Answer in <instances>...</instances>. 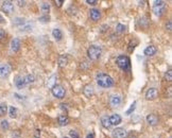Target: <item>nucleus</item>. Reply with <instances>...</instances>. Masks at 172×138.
<instances>
[{
  "label": "nucleus",
  "instance_id": "nucleus-34",
  "mask_svg": "<svg viewBox=\"0 0 172 138\" xmlns=\"http://www.w3.org/2000/svg\"><path fill=\"white\" fill-rule=\"evenodd\" d=\"M39 20H49V17L48 16H45V17H41Z\"/></svg>",
  "mask_w": 172,
  "mask_h": 138
},
{
  "label": "nucleus",
  "instance_id": "nucleus-19",
  "mask_svg": "<svg viewBox=\"0 0 172 138\" xmlns=\"http://www.w3.org/2000/svg\"><path fill=\"white\" fill-rule=\"evenodd\" d=\"M52 35H53V37L55 38L56 41H61L62 39V37H63V34H62V31L60 29H54L52 31Z\"/></svg>",
  "mask_w": 172,
  "mask_h": 138
},
{
  "label": "nucleus",
  "instance_id": "nucleus-2",
  "mask_svg": "<svg viewBox=\"0 0 172 138\" xmlns=\"http://www.w3.org/2000/svg\"><path fill=\"white\" fill-rule=\"evenodd\" d=\"M102 53V49L99 46H96V45H93L91 47L88 48L87 50V55L91 60H97L99 59L100 55Z\"/></svg>",
  "mask_w": 172,
  "mask_h": 138
},
{
  "label": "nucleus",
  "instance_id": "nucleus-13",
  "mask_svg": "<svg viewBox=\"0 0 172 138\" xmlns=\"http://www.w3.org/2000/svg\"><path fill=\"white\" fill-rule=\"evenodd\" d=\"M58 122L60 125L65 126L69 123V118H68L67 115H60L58 118Z\"/></svg>",
  "mask_w": 172,
  "mask_h": 138
},
{
  "label": "nucleus",
  "instance_id": "nucleus-20",
  "mask_svg": "<svg viewBox=\"0 0 172 138\" xmlns=\"http://www.w3.org/2000/svg\"><path fill=\"white\" fill-rule=\"evenodd\" d=\"M15 85H16V87H17V88L25 87V86H26V84H25L23 78H21V76H18L17 79H16V81H15Z\"/></svg>",
  "mask_w": 172,
  "mask_h": 138
},
{
  "label": "nucleus",
  "instance_id": "nucleus-32",
  "mask_svg": "<svg viewBox=\"0 0 172 138\" xmlns=\"http://www.w3.org/2000/svg\"><path fill=\"white\" fill-rule=\"evenodd\" d=\"M4 35H6V32H4V30H3V29H0V39L4 37Z\"/></svg>",
  "mask_w": 172,
  "mask_h": 138
},
{
  "label": "nucleus",
  "instance_id": "nucleus-27",
  "mask_svg": "<svg viewBox=\"0 0 172 138\" xmlns=\"http://www.w3.org/2000/svg\"><path fill=\"white\" fill-rule=\"evenodd\" d=\"M165 78L167 79V81H169V82H171V80H172V70H171V69L167 71L166 74H165Z\"/></svg>",
  "mask_w": 172,
  "mask_h": 138
},
{
  "label": "nucleus",
  "instance_id": "nucleus-18",
  "mask_svg": "<svg viewBox=\"0 0 172 138\" xmlns=\"http://www.w3.org/2000/svg\"><path fill=\"white\" fill-rule=\"evenodd\" d=\"M120 103H121V98L119 96H113L111 98V104L113 106H118L120 105Z\"/></svg>",
  "mask_w": 172,
  "mask_h": 138
},
{
  "label": "nucleus",
  "instance_id": "nucleus-31",
  "mask_svg": "<svg viewBox=\"0 0 172 138\" xmlns=\"http://www.w3.org/2000/svg\"><path fill=\"white\" fill-rule=\"evenodd\" d=\"M86 2L89 3L91 6H95V4H97V0H86Z\"/></svg>",
  "mask_w": 172,
  "mask_h": 138
},
{
  "label": "nucleus",
  "instance_id": "nucleus-28",
  "mask_svg": "<svg viewBox=\"0 0 172 138\" xmlns=\"http://www.w3.org/2000/svg\"><path fill=\"white\" fill-rule=\"evenodd\" d=\"M0 125H1V127H2L3 130H8L9 129V122L6 120H2L1 122H0Z\"/></svg>",
  "mask_w": 172,
  "mask_h": 138
},
{
  "label": "nucleus",
  "instance_id": "nucleus-38",
  "mask_svg": "<svg viewBox=\"0 0 172 138\" xmlns=\"http://www.w3.org/2000/svg\"><path fill=\"white\" fill-rule=\"evenodd\" d=\"M55 3H58V6H62V3H63V1H55Z\"/></svg>",
  "mask_w": 172,
  "mask_h": 138
},
{
  "label": "nucleus",
  "instance_id": "nucleus-23",
  "mask_svg": "<svg viewBox=\"0 0 172 138\" xmlns=\"http://www.w3.org/2000/svg\"><path fill=\"white\" fill-rule=\"evenodd\" d=\"M6 111H8V106H6V104H4V103L0 104V117L4 116V115L6 114Z\"/></svg>",
  "mask_w": 172,
  "mask_h": 138
},
{
  "label": "nucleus",
  "instance_id": "nucleus-35",
  "mask_svg": "<svg viewBox=\"0 0 172 138\" xmlns=\"http://www.w3.org/2000/svg\"><path fill=\"white\" fill-rule=\"evenodd\" d=\"M86 138H95V135H93V133H91V134H88L86 136Z\"/></svg>",
  "mask_w": 172,
  "mask_h": 138
},
{
  "label": "nucleus",
  "instance_id": "nucleus-4",
  "mask_svg": "<svg viewBox=\"0 0 172 138\" xmlns=\"http://www.w3.org/2000/svg\"><path fill=\"white\" fill-rule=\"evenodd\" d=\"M52 95L55 98L62 99L65 96V89L62 85H54L52 87Z\"/></svg>",
  "mask_w": 172,
  "mask_h": 138
},
{
  "label": "nucleus",
  "instance_id": "nucleus-15",
  "mask_svg": "<svg viewBox=\"0 0 172 138\" xmlns=\"http://www.w3.org/2000/svg\"><path fill=\"white\" fill-rule=\"evenodd\" d=\"M155 53H156V48L154 46H148V47L145 49V54L147 56H152L154 55Z\"/></svg>",
  "mask_w": 172,
  "mask_h": 138
},
{
  "label": "nucleus",
  "instance_id": "nucleus-7",
  "mask_svg": "<svg viewBox=\"0 0 172 138\" xmlns=\"http://www.w3.org/2000/svg\"><path fill=\"white\" fill-rule=\"evenodd\" d=\"M1 10H2L4 13H6V14H11V13L14 11V4H13L11 1H4V2L2 3Z\"/></svg>",
  "mask_w": 172,
  "mask_h": 138
},
{
  "label": "nucleus",
  "instance_id": "nucleus-16",
  "mask_svg": "<svg viewBox=\"0 0 172 138\" xmlns=\"http://www.w3.org/2000/svg\"><path fill=\"white\" fill-rule=\"evenodd\" d=\"M101 123H102V125L104 126V127H106V129H110L112 126L111 122H110V117L108 116H103L102 118H101Z\"/></svg>",
  "mask_w": 172,
  "mask_h": 138
},
{
  "label": "nucleus",
  "instance_id": "nucleus-33",
  "mask_svg": "<svg viewBox=\"0 0 172 138\" xmlns=\"http://www.w3.org/2000/svg\"><path fill=\"white\" fill-rule=\"evenodd\" d=\"M60 106H61V109H68L67 104H65V103H62V104H61Z\"/></svg>",
  "mask_w": 172,
  "mask_h": 138
},
{
  "label": "nucleus",
  "instance_id": "nucleus-8",
  "mask_svg": "<svg viewBox=\"0 0 172 138\" xmlns=\"http://www.w3.org/2000/svg\"><path fill=\"white\" fill-rule=\"evenodd\" d=\"M157 97V90L155 88H149L146 92V99L149 101H153Z\"/></svg>",
  "mask_w": 172,
  "mask_h": 138
},
{
  "label": "nucleus",
  "instance_id": "nucleus-10",
  "mask_svg": "<svg viewBox=\"0 0 172 138\" xmlns=\"http://www.w3.org/2000/svg\"><path fill=\"white\" fill-rule=\"evenodd\" d=\"M147 122L150 124V125L154 126L158 123V117L155 114H150L147 116Z\"/></svg>",
  "mask_w": 172,
  "mask_h": 138
},
{
  "label": "nucleus",
  "instance_id": "nucleus-14",
  "mask_svg": "<svg viewBox=\"0 0 172 138\" xmlns=\"http://www.w3.org/2000/svg\"><path fill=\"white\" fill-rule=\"evenodd\" d=\"M11 47H12V50L14 51V52H17L19 50V48H20V41L18 38H13L11 41Z\"/></svg>",
  "mask_w": 172,
  "mask_h": 138
},
{
  "label": "nucleus",
  "instance_id": "nucleus-30",
  "mask_svg": "<svg viewBox=\"0 0 172 138\" xmlns=\"http://www.w3.org/2000/svg\"><path fill=\"white\" fill-rule=\"evenodd\" d=\"M135 107H136V102H134V103H133V104H132L131 107H130V109H128V112H126V115H130L132 112H134Z\"/></svg>",
  "mask_w": 172,
  "mask_h": 138
},
{
  "label": "nucleus",
  "instance_id": "nucleus-12",
  "mask_svg": "<svg viewBox=\"0 0 172 138\" xmlns=\"http://www.w3.org/2000/svg\"><path fill=\"white\" fill-rule=\"evenodd\" d=\"M121 117H120V115L118 114H114L112 115L111 117H110V122H111L112 125H118V124L121 123Z\"/></svg>",
  "mask_w": 172,
  "mask_h": 138
},
{
  "label": "nucleus",
  "instance_id": "nucleus-5",
  "mask_svg": "<svg viewBox=\"0 0 172 138\" xmlns=\"http://www.w3.org/2000/svg\"><path fill=\"white\" fill-rule=\"evenodd\" d=\"M165 10V2L164 1H155L154 6H153V12L155 13V15L161 16L164 13Z\"/></svg>",
  "mask_w": 172,
  "mask_h": 138
},
{
  "label": "nucleus",
  "instance_id": "nucleus-9",
  "mask_svg": "<svg viewBox=\"0 0 172 138\" xmlns=\"http://www.w3.org/2000/svg\"><path fill=\"white\" fill-rule=\"evenodd\" d=\"M126 135V130L122 129V127H117L113 131V136L114 138H124Z\"/></svg>",
  "mask_w": 172,
  "mask_h": 138
},
{
  "label": "nucleus",
  "instance_id": "nucleus-26",
  "mask_svg": "<svg viewBox=\"0 0 172 138\" xmlns=\"http://www.w3.org/2000/svg\"><path fill=\"white\" fill-rule=\"evenodd\" d=\"M41 10H43V12L44 13H48L50 10V6L48 3H43V4H41Z\"/></svg>",
  "mask_w": 172,
  "mask_h": 138
},
{
  "label": "nucleus",
  "instance_id": "nucleus-39",
  "mask_svg": "<svg viewBox=\"0 0 172 138\" xmlns=\"http://www.w3.org/2000/svg\"><path fill=\"white\" fill-rule=\"evenodd\" d=\"M0 22H4V18L0 16Z\"/></svg>",
  "mask_w": 172,
  "mask_h": 138
},
{
  "label": "nucleus",
  "instance_id": "nucleus-21",
  "mask_svg": "<svg viewBox=\"0 0 172 138\" xmlns=\"http://www.w3.org/2000/svg\"><path fill=\"white\" fill-rule=\"evenodd\" d=\"M23 81H25V84L26 85H28V84H30V83H33L35 81V76H33V74H28L27 76H25L23 78Z\"/></svg>",
  "mask_w": 172,
  "mask_h": 138
},
{
  "label": "nucleus",
  "instance_id": "nucleus-29",
  "mask_svg": "<svg viewBox=\"0 0 172 138\" xmlns=\"http://www.w3.org/2000/svg\"><path fill=\"white\" fill-rule=\"evenodd\" d=\"M69 136L71 138H79L80 136H79V134H78V132H76V131H70L69 132Z\"/></svg>",
  "mask_w": 172,
  "mask_h": 138
},
{
  "label": "nucleus",
  "instance_id": "nucleus-25",
  "mask_svg": "<svg viewBox=\"0 0 172 138\" xmlns=\"http://www.w3.org/2000/svg\"><path fill=\"white\" fill-rule=\"evenodd\" d=\"M116 30H117V32H119V33H123L124 31H126V27L123 26V25L121 24H118L116 27Z\"/></svg>",
  "mask_w": 172,
  "mask_h": 138
},
{
  "label": "nucleus",
  "instance_id": "nucleus-37",
  "mask_svg": "<svg viewBox=\"0 0 172 138\" xmlns=\"http://www.w3.org/2000/svg\"><path fill=\"white\" fill-rule=\"evenodd\" d=\"M167 28H168V30H169V31H171V21H169V22H168V26H167Z\"/></svg>",
  "mask_w": 172,
  "mask_h": 138
},
{
  "label": "nucleus",
  "instance_id": "nucleus-24",
  "mask_svg": "<svg viewBox=\"0 0 172 138\" xmlns=\"http://www.w3.org/2000/svg\"><path fill=\"white\" fill-rule=\"evenodd\" d=\"M9 115L11 118H16L17 117V109H15L14 106H11L9 111Z\"/></svg>",
  "mask_w": 172,
  "mask_h": 138
},
{
  "label": "nucleus",
  "instance_id": "nucleus-36",
  "mask_svg": "<svg viewBox=\"0 0 172 138\" xmlns=\"http://www.w3.org/2000/svg\"><path fill=\"white\" fill-rule=\"evenodd\" d=\"M17 2H18V6H25V1H17Z\"/></svg>",
  "mask_w": 172,
  "mask_h": 138
},
{
  "label": "nucleus",
  "instance_id": "nucleus-11",
  "mask_svg": "<svg viewBox=\"0 0 172 138\" xmlns=\"http://www.w3.org/2000/svg\"><path fill=\"white\" fill-rule=\"evenodd\" d=\"M89 17H91L93 21H97V20H99L100 18H101V13H100L99 10L91 9V11H89Z\"/></svg>",
  "mask_w": 172,
  "mask_h": 138
},
{
  "label": "nucleus",
  "instance_id": "nucleus-6",
  "mask_svg": "<svg viewBox=\"0 0 172 138\" xmlns=\"http://www.w3.org/2000/svg\"><path fill=\"white\" fill-rule=\"evenodd\" d=\"M11 72V67L8 64L0 65V78H6Z\"/></svg>",
  "mask_w": 172,
  "mask_h": 138
},
{
  "label": "nucleus",
  "instance_id": "nucleus-1",
  "mask_svg": "<svg viewBox=\"0 0 172 138\" xmlns=\"http://www.w3.org/2000/svg\"><path fill=\"white\" fill-rule=\"evenodd\" d=\"M97 83H98V85L101 86V87L108 88V87H112V86H113L114 81H113V79H112L108 74H98V76H97Z\"/></svg>",
  "mask_w": 172,
  "mask_h": 138
},
{
  "label": "nucleus",
  "instance_id": "nucleus-3",
  "mask_svg": "<svg viewBox=\"0 0 172 138\" xmlns=\"http://www.w3.org/2000/svg\"><path fill=\"white\" fill-rule=\"evenodd\" d=\"M116 63L118 65V67L123 69V70H126L128 69V66H130V60H128V56L126 55H119L117 57L116 60Z\"/></svg>",
  "mask_w": 172,
  "mask_h": 138
},
{
  "label": "nucleus",
  "instance_id": "nucleus-22",
  "mask_svg": "<svg viewBox=\"0 0 172 138\" xmlns=\"http://www.w3.org/2000/svg\"><path fill=\"white\" fill-rule=\"evenodd\" d=\"M84 94L87 96V97H89L91 95L93 94V88L91 85H87V86H85L84 88Z\"/></svg>",
  "mask_w": 172,
  "mask_h": 138
},
{
  "label": "nucleus",
  "instance_id": "nucleus-17",
  "mask_svg": "<svg viewBox=\"0 0 172 138\" xmlns=\"http://www.w3.org/2000/svg\"><path fill=\"white\" fill-rule=\"evenodd\" d=\"M68 63V59L66 55H61L58 57V66L60 67H65Z\"/></svg>",
  "mask_w": 172,
  "mask_h": 138
}]
</instances>
